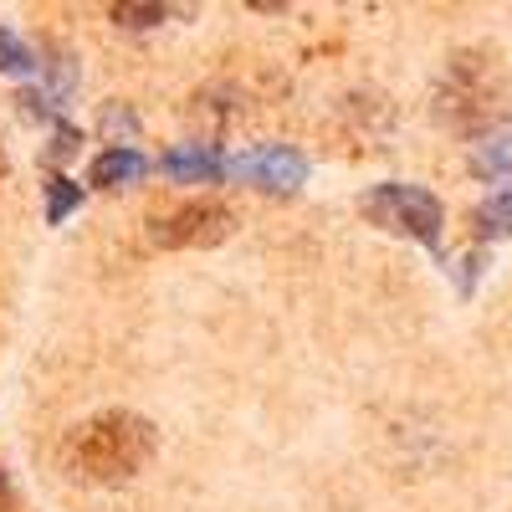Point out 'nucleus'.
<instances>
[{"label": "nucleus", "instance_id": "f8f14e48", "mask_svg": "<svg viewBox=\"0 0 512 512\" xmlns=\"http://www.w3.org/2000/svg\"><path fill=\"white\" fill-rule=\"evenodd\" d=\"M0 180H6V154H0Z\"/></svg>", "mask_w": 512, "mask_h": 512}, {"label": "nucleus", "instance_id": "f257e3e1", "mask_svg": "<svg viewBox=\"0 0 512 512\" xmlns=\"http://www.w3.org/2000/svg\"><path fill=\"white\" fill-rule=\"evenodd\" d=\"M154 451H159L154 425L134 410H103L82 420L62 446L67 472H77L82 482H134L154 461Z\"/></svg>", "mask_w": 512, "mask_h": 512}, {"label": "nucleus", "instance_id": "9b49d317", "mask_svg": "<svg viewBox=\"0 0 512 512\" xmlns=\"http://www.w3.org/2000/svg\"><path fill=\"white\" fill-rule=\"evenodd\" d=\"M108 16L118 26H154V21H164V6H113Z\"/></svg>", "mask_w": 512, "mask_h": 512}, {"label": "nucleus", "instance_id": "20e7f679", "mask_svg": "<svg viewBox=\"0 0 512 512\" xmlns=\"http://www.w3.org/2000/svg\"><path fill=\"white\" fill-rule=\"evenodd\" d=\"M226 175L246 180V185H262V190H303L308 185V159L287 149V144H262V149H246V154H231L226 159Z\"/></svg>", "mask_w": 512, "mask_h": 512}, {"label": "nucleus", "instance_id": "6e6552de", "mask_svg": "<svg viewBox=\"0 0 512 512\" xmlns=\"http://www.w3.org/2000/svg\"><path fill=\"white\" fill-rule=\"evenodd\" d=\"M0 72H11V77H36L41 72V62H36V52L26 47V41L0 21Z\"/></svg>", "mask_w": 512, "mask_h": 512}, {"label": "nucleus", "instance_id": "f03ea898", "mask_svg": "<svg viewBox=\"0 0 512 512\" xmlns=\"http://www.w3.org/2000/svg\"><path fill=\"white\" fill-rule=\"evenodd\" d=\"M364 216L395 236H410L420 246H441V226H446V210L431 190L420 185H374L364 195Z\"/></svg>", "mask_w": 512, "mask_h": 512}, {"label": "nucleus", "instance_id": "423d86ee", "mask_svg": "<svg viewBox=\"0 0 512 512\" xmlns=\"http://www.w3.org/2000/svg\"><path fill=\"white\" fill-rule=\"evenodd\" d=\"M149 169H154V164H149L139 149H108V154L93 159V175H88V180L113 190V185H134V180H144Z\"/></svg>", "mask_w": 512, "mask_h": 512}, {"label": "nucleus", "instance_id": "1a4fd4ad", "mask_svg": "<svg viewBox=\"0 0 512 512\" xmlns=\"http://www.w3.org/2000/svg\"><path fill=\"white\" fill-rule=\"evenodd\" d=\"M477 231H482V236H512V185L497 190L492 200H482V210H477Z\"/></svg>", "mask_w": 512, "mask_h": 512}, {"label": "nucleus", "instance_id": "9d476101", "mask_svg": "<svg viewBox=\"0 0 512 512\" xmlns=\"http://www.w3.org/2000/svg\"><path fill=\"white\" fill-rule=\"evenodd\" d=\"M77 205H82V190H77L72 180L52 175V180H47V221H62L67 210H77Z\"/></svg>", "mask_w": 512, "mask_h": 512}, {"label": "nucleus", "instance_id": "7ed1b4c3", "mask_svg": "<svg viewBox=\"0 0 512 512\" xmlns=\"http://www.w3.org/2000/svg\"><path fill=\"white\" fill-rule=\"evenodd\" d=\"M236 231V210L221 200H185L169 205L159 216H149V241L164 251H185V246H216Z\"/></svg>", "mask_w": 512, "mask_h": 512}, {"label": "nucleus", "instance_id": "39448f33", "mask_svg": "<svg viewBox=\"0 0 512 512\" xmlns=\"http://www.w3.org/2000/svg\"><path fill=\"white\" fill-rule=\"evenodd\" d=\"M164 175H175L180 185H210V180H221L226 175V159L210 149V144H180V149H169L164 154Z\"/></svg>", "mask_w": 512, "mask_h": 512}, {"label": "nucleus", "instance_id": "0eeeda50", "mask_svg": "<svg viewBox=\"0 0 512 512\" xmlns=\"http://www.w3.org/2000/svg\"><path fill=\"white\" fill-rule=\"evenodd\" d=\"M472 169H477V175H502V169H512V123H502L497 134H487L477 144Z\"/></svg>", "mask_w": 512, "mask_h": 512}]
</instances>
